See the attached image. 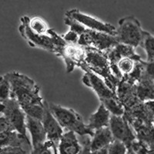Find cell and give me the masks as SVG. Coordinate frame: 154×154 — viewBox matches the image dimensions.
<instances>
[{
	"mask_svg": "<svg viewBox=\"0 0 154 154\" xmlns=\"http://www.w3.org/2000/svg\"><path fill=\"white\" fill-rule=\"evenodd\" d=\"M4 76L10 83L11 98L19 102L27 116L42 120L46 101L40 95V89L32 79L24 74L12 71Z\"/></svg>",
	"mask_w": 154,
	"mask_h": 154,
	"instance_id": "1",
	"label": "cell"
},
{
	"mask_svg": "<svg viewBox=\"0 0 154 154\" xmlns=\"http://www.w3.org/2000/svg\"><path fill=\"white\" fill-rule=\"evenodd\" d=\"M19 32L31 47H36L56 54L66 42L61 36L39 17L30 18L23 16L20 18Z\"/></svg>",
	"mask_w": 154,
	"mask_h": 154,
	"instance_id": "2",
	"label": "cell"
},
{
	"mask_svg": "<svg viewBox=\"0 0 154 154\" xmlns=\"http://www.w3.org/2000/svg\"><path fill=\"white\" fill-rule=\"evenodd\" d=\"M82 69L85 72H90L98 75L103 79L108 87L116 93L120 80L118 79L112 72L110 62L109 60L106 53L86 48V57Z\"/></svg>",
	"mask_w": 154,
	"mask_h": 154,
	"instance_id": "3",
	"label": "cell"
},
{
	"mask_svg": "<svg viewBox=\"0 0 154 154\" xmlns=\"http://www.w3.org/2000/svg\"><path fill=\"white\" fill-rule=\"evenodd\" d=\"M82 82L87 87L91 88L98 96L102 104L109 111L112 115H124L125 109L117 96L108 87L103 79L90 72H86L82 76Z\"/></svg>",
	"mask_w": 154,
	"mask_h": 154,
	"instance_id": "4",
	"label": "cell"
},
{
	"mask_svg": "<svg viewBox=\"0 0 154 154\" xmlns=\"http://www.w3.org/2000/svg\"><path fill=\"white\" fill-rule=\"evenodd\" d=\"M49 106L51 112L64 130L74 132L81 137H93L94 136L95 131L89 128L76 111L55 103H49Z\"/></svg>",
	"mask_w": 154,
	"mask_h": 154,
	"instance_id": "5",
	"label": "cell"
},
{
	"mask_svg": "<svg viewBox=\"0 0 154 154\" xmlns=\"http://www.w3.org/2000/svg\"><path fill=\"white\" fill-rule=\"evenodd\" d=\"M144 32L140 21L133 16H126L119 21L116 38L119 43L133 48L141 46Z\"/></svg>",
	"mask_w": 154,
	"mask_h": 154,
	"instance_id": "6",
	"label": "cell"
},
{
	"mask_svg": "<svg viewBox=\"0 0 154 154\" xmlns=\"http://www.w3.org/2000/svg\"><path fill=\"white\" fill-rule=\"evenodd\" d=\"M1 104V115L4 116L9 123L15 128L16 131L19 133L26 135V117L27 115L19 102L14 98H9L0 102Z\"/></svg>",
	"mask_w": 154,
	"mask_h": 154,
	"instance_id": "7",
	"label": "cell"
},
{
	"mask_svg": "<svg viewBox=\"0 0 154 154\" xmlns=\"http://www.w3.org/2000/svg\"><path fill=\"white\" fill-rule=\"evenodd\" d=\"M119 43L116 36L86 29L79 36L78 44L86 48L107 53Z\"/></svg>",
	"mask_w": 154,
	"mask_h": 154,
	"instance_id": "8",
	"label": "cell"
},
{
	"mask_svg": "<svg viewBox=\"0 0 154 154\" xmlns=\"http://www.w3.org/2000/svg\"><path fill=\"white\" fill-rule=\"evenodd\" d=\"M56 56L63 59L66 72L70 73L75 67L82 68L86 57V48L78 43H69L66 41Z\"/></svg>",
	"mask_w": 154,
	"mask_h": 154,
	"instance_id": "9",
	"label": "cell"
},
{
	"mask_svg": "<svg viewBox=\"0 0 154 154\" xmlns=\"http://www.w3.org/2000/svg\"><path fill=\"white\" fill-rule=\"evenodd\" d=\"M65 16L73 19L77 23H80L83 26L86 27L87 29L101 32L116 36L117 28H116L113 25L105 23V22L99 20V19H96L93 16L85 14L77 9L67 11L66 12Z\"/></svg>",
	"mask_w": 154,
	"mask_h": 154,
	"instance_id": "10",
	"label": "cell"
},
{
	"mask_svg": "<svg viewBox=\"0 0 154 154\" xmlns=\"http://www.w3.org/2000/svg\"><path fill=\"white\" fill-rule=\"evenodd\" d=\"M109 127L112 132L114 140L124 143L128 148L133 141L137 140L134 130L123 116H111Z\"/></svg>",
	"mask_w": 154,
	"mask_h": 154,
	"instance_id": "11",
	"label": "cell"
},
{
	"mask_svg": "<svg viewBox=\"0 0 154 154\" xmlns=\"http://www.w3.org/2000/svg\"><path fill=\"white\" fill-rule=\"evenodd\" d=\"M138 83L126 79H122L118 84L116 94L123 105L125 111H129L142 102L137 96V86Z\"/></svg>",
	"mask_w": 154,
	"mask_h": 154,
	"instance_id": "12",
	"label": "cell"
},
{
	"mask_svg": "<svg viewBox=\"0 0 154 154\" xmlns=\"http://www.w3.org/2000/svg\"><path fill=\"white\" fill-rule=\"evenodd\" d=\"M42 121L46 130L47 140L53 143L54 154H58V146L60 143L62 136L65 132L63 131V128L60 126L59 122L56 120L54 116L51 112L47 102H46L45 112Z\"/></svg>",
	"mask_w": 154,
	"mask_h": 154,
	"instance_id": "13",
	"label": "cell"
},
{
	"mask_svg": "<svg viewBox=\"0 0 154 154\" xmlns=\"http://www.w3.org/2000/svg\"><path fill=\"white\" fill-rule=\"evenodd\" d=\"M129 123L133 122L154 124V100L142 102L123 115Z\"/></svg>",
	"mask_w": 154,
	"mask_h": 154,
	"instance_id": "14",
	"label": "cell"
},
{
	"mask_svg": "<svg viewBox=\"0 0 154 154\" xmlns=\"http://www.w3.org/2000/svg\"><path fill=\"white\" fill-rule=\"evenodd\" d=\"M26 127L31 135L32 149L47 140V136L42 120L27 116Z\"/></svg>",
	"mask_w": 154,
	"mask_h": 154,
	"instance_id": "15",
	"label": "cell"
},
{
	"mask_svg": "<svg viewBox=\"0 0 154 154\" xmlns=\"http://www.w3.org/2000/svg\"><path fill=\"white\" fill-rule=\"evenodd\" d=\"M134 130L137 140H140L154 151V124L133 122L130 123Z\"/></svg>",
	"mask_w": 154,
	"mask_h": 154,
	"instance_id": "16",
	"label": "cell"
},
{
	"mask_svg": "<svg viewBox=\"0 0 154 154\" xmlns=\"http://www.w3.org/2000/svg\"><path fill=\"white\" fill-rule=\"evenodd\" d=\"M82 147L74 132L66 131L63 133L58 146L59 154H79Z\"/></svg>",
	"mask_w": 154,
	"mask_h": 154,
	"instance_id": "17",
	"label": "cell"
},
{
	"mask_svg": "<svg viewBox=\"0 0 154 154\" xmlns=\"http://www.w3.org/2000/svg\"><path fill=\"white\" fill-rule=\"evenodd\" d=\"M0 145L1 148L6 146L23 147V146H26L32 149V142L28 137L24 136L17 131L0 133Z\"/></svg>",
	"mask_w": 154,
	"mask_h": 154,
	"instance_id": "18",
	"label": "cell"
},
{
	"mask_svg": "<svg viewBox=\"0 0 154 154\" xmlns=\"http://www.w3.org/2000/svg\"><path fill=\"white\" fill-rule=\"evenodd\" d=\"M112 114L104 106L103 104L100 103L97 110L90 116L87 125L92 130L96 131L102 128L109 127Z\"/></svg>",
	"mask_w": 154,
	"mask_h": 154,
	"instance_id": "19",
	"label": "cell"
},
{
	"mask_svg": "<svg viewBox=\"0 0 154 154\" xmlns=\"http://www.w3.org/2000/svg\"><path fill=\"white\" fill-rule=\"evenodd\" d=\"M113 140V136L109 127L102 128L100 130H96L94 136L90 140V144H89L90 151L93 152L108 147Z\"/></svg>",
	"mask_w": 154,
	"mask_h": 154,
	"instance_id": "20",
	"label": "cell"
},
{
	"mask_svg": "<svg viewBox=\"0 0 154 154\" xmlns=\"http://www.w3.org/2000/svg\"><path fill=\"white\" fill-rule=\"evenodd\" d=\"M137 92L141 102L154 100V80L143 75L137 84Z\"/></svg>",
	"mask_w": 154,
	"mask_h": 154,
	"instance_id": "21",
	"label": "cell"
},
{
	"mask_svg": "<svg viewBox=\"0 0 154 154\" xmlns=\"http://www.w3.org/2000/svg\"><path fill=\"white\" fill-rule=\"evenodd\" d=\"M140 46L145 50L146 62H154V35L145 31Z\"/></svg>",
	"mask_w": 154,
	"mask_h": 154,
	"instance_id": "22",
	"label": "cell"
},
{
	"mask_svg": "<svg viewBox=\"0 0 154 154\" xmlns=\"http://www.w3.org/2000/svg\"><path fill=\"white\" fill-rule=\"evenodd\" d=\"M11 97V86L4 75L0 78V102L6 100Z\"/></svg>",
	"mask_w": 154,
	"mask_h": 154,
	"instance_id": "23",
	"label": "cell"
},
{
	"mask_svg": "<svg viewBox=\"0 0 154 154\" xmlns=\"http://www.w3.org/2000/svg\"><path fill=\"white\" fill-rule=\"evenodd\" d=\"M128 147L124 143L114 140L108 146L109 154H126Z\"/></svg>",
	"mask_w": 154,
	"mask_h": 154,
	"instance_id": "24",
	"label": "cell"
},
{
	"mask_svg": "<svg viewBox=\"0 0 154 154\" xmlns=\"http://www.w3.org/2000/svg\"><path fill=\"white\" fill-rule=\"evenodd\" d=\"M53 151L54 152L53 143L49 140H46L44 143L32 149L30 154H53Z\"/></svg>",
	"mask_w": 154,
	"mask_h": 154,
	"instance_id": "25",
	"label": "cell"
},
{
	"mask_svg": "<svg viewBox=\"0 0 154 154\" xmlns=\"http://www.w3.org/2000/svg\"><path fill=\"white\" fill-rule=\"evenodd\" d=\"M129 148H131L136 154H149L151 151L145 143L138 140L133 141Z\"/></svg>",
	"mask_w": 154,
	"mask_h": 154,
	"instance_id": "26",
	"label": "cell"
},
{
	"mask_svg": "<svg viewBox=\"0 0 154 154\" xmlns=\"http://www.w3.org/2000/svg\"><path fill=\"white\" fill-rule=\"evenodd\" d=\"M0 154H28L23 147L6 146L1 148Z\"/></svg>",
	"mask_w": 154,
	"mask_h": 154,
	"instance_id": "27",
	"label": "cell"
},
{
	"mask_svg": "<svg viewBox=\"0 0 154 154\" xmlns=\"http://www.w3.org/2000/svg\"><path fill=\"white\" fill-rule=\"evenodd\" d=\"M9 131H16V130L12 126V125L9 123V121L4 116L1 115L0 116V133Z\"/></svg>",
	"mask_w": 154,
	"mask_h": 154,
	"instance_id": "28",
	"label": "cell"
},
{
	"mask_svg": "<svg viewBox=\"0 0 154 154\" xmlns=\"http://www.w3.org/2000/svg\"><path fill=\"white\" fill-rule=\"evenodd\" d=\"M143 75L154 80V62L144 61Z\"/></svg>",
	"mask_w": 154,
	"mask_h": 154,
	"instance_id": "29",
	"label": "cell"
},
{
	"mask_svg": "<svg viewBox=\"0 0 154 154\" xmlns=\"http://www.w3.org/2000/svg\"><path fill=\"white\" fill-rule=\"evenodd\" d=\"M89 144H90V140H89V139H87V140H85L82 149L79 154H91Z\"/></svg>",
	"mask_w": 154,
	"mask_h": 154,
	"instance_id": "30",
	"label": "cell"
},
{
	"mask_svg": "<svg viewBox=\"0 0 154 154\" xmlns=\"http://www.w3.org/2000/svg\"><path fill=\"white\" fill-rule=\"evenodd\" d=\"M91 154H109L108 153V147H106L103 149H100L98 150L91 152Z\"/></svg>",
	"mask_w": 154,
	"mask_h": 154,
	"instance_id": "31",
	"label": "cell"
},
{
	"mask_svg": "<svg viewBox=\"0 0 154 154\" xmlns=\"http://www.w3.org/2000/svg\"><path fill=\"white\" fill-rule=\"evenodd\" d=\"M126 154H136L134 151L131 149V148H128V151L126 152Z\"/></svg>",
	"mask_w": 154,
	"mask_h": 154,
	"instance_id": "32",
	"label": "cell"
},
{
	"mask_svg": "<svg viewBox=\"0 0 154 154\" xmlns=\"http://www.w3.org/2000/svg\"><path fill=\"white\" fill-rule=\"evenodd\" d=\"M149 154H154V151H152V150H151L150 152H149Z\"/></svg>",
	"mask_w": 154,
	"mask_h": 154,
	"instance_id": "33",
	"label": "cell"
}]
</instances>
